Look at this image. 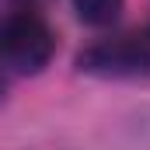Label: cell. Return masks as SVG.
I'll return each instance as SVG.
<instances>
[{
  "label": "cell",
  "instance_id": "1",
  "mask_svg": "<svg viewBox=\"0 0 150 150\" xmlns=\"http://www.w3.org/2000/svg\"><path fill=\"white\" fill-rule=\"evenodd\" d=\"M56 52V32L38 7L7 4L0 11V67L11 74H38Z\"/></svg>",
  "mask_w": 150,
  "mask_h": 150
},
{
  "label": "cell",
  "instance_id": "4",
  "mask_svg": "<svg viewBox=\"0 0 150 150\" xmlns=\"http://www.w3.org/2000/svg\"><path fill=\"white\" fill-rule=\"evenodd\" d=\"M7 4H28V7H38L42 0H7Z\"/></svg>",
  "mask_w": 150,
  "mask_h": 150
},
{
  "label": "cell",
  "instance_id": "5",
  "mask_svg": "<svg viewBox=\"0 0 150 150\" xmlns=\"http://www.w3.org/2000/svg\"><path fill=\"white\" fill-rule=\"evenodd\" d=\"M4 84H7V70L0 67V94H4Z\"/></svg>",
  "mask_w": 150,
  "mask_h": 150
},
{
  "label": "cell",
  "instance_id": "2",
  "mask_svg": "<svg viewBox=\"0 0 150 150\" xmlns=\"http://www.w3.org/2000/svg\"><path fill=\"white\" fill-rule=\"evenodd\" d=\"M77 67L94 77H150V25L80 49Z\"/></svg>",
  "mask_w": 150,
  "mask_h": 150
},
{
  "label": "cell",
  "instance_id": "3",
  "mask_svg": "<svg viewBox=\"0 0 150 150\" xmlns=\"http://www.w3.org/2000/svg\"><path fill=\"white\" fill-rule=\"evenodd\" d=\"M122 4H126V0H74L77 18H80L84 25H94V28L112 25L115 18L122 14Z\"/></svg>",
  "mask_w": 150,
  "mask_h": 150
}]
</instances>
